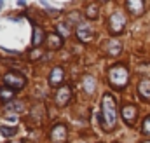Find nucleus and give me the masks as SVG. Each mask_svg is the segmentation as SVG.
Here are the masks:
<instances>
[{"instance_id":"obj_8","label":"nucleus","mask_w":150,"mask_h":143,"mask_svg":"<svg viewBox=\"0 0 150 143\" xmlns=\"http://www.w3.org/2000/svg\"><path fill=\"white\" fill-rule=\"evenodd\" d=\"M70 96H72V91L68 86H61V89L56 93V103L59 107H65L68 101H70Z\"/></svg>"},{"instance_id":"obj_3","label":"nucleus","mask_w":150,"mask_h":143,"mask_svg":"<svg viewBox=\"0 0 150 143\" xmlns=\"http://www.w3.org/2000/svg\"><path fill=\"white\" fill-rule=\"evenodd\" d=\"M4 84H5L7 87H11V89H23L25 84H26V80H25V77L19 75L18 72H7V73L4 75Z\"/></svg>"},{"instance_id":"obj_23","label":"nucleus","mask_w":150,"mask_h":143,"mask_svg":"<svg viewBox=\"0 0 150 143\" xmlns=\"http://www.w3.org/2000/svg\"><path fill=\"white\" fill-rule=\"evenodd\" d=\"M70 21H72V23H74V21H77V23L80 21V18H79V12H74V14L70 16Z\"/></svg>"},{"instance_id":"obj_14","label":"nucleus","mask_w":150,"mask_h":143,"mask_svg":"<svg viewBox=\"0 0 150 143\" xmlns=\"http://www.w3.org/2000/svg\"><path fill=\"white\" fill-rule=\"evenodd\" d=\"M82 82H84V89H86V93H87V94H93L94 89H96V87H94V77H93V75H86Z\"/></svg>"},{"instance_id":"obj_9","label":"nucleus","mask_w":150,"mask_h":143,"mask_svg":"<svg viewBox=\"0 0 150 143\" xmlns=\"http://www.w3.org/2000/svg\"><path fill=\"white\" fill-rule=\"evenodd\" d=\"M63 79H65V70L61 67H56V68H52L51 75H49V84L52 87H56V86H59L63 82Z\"/></svg>"},{"instance_id":"obj_2","label":"nucleus","mask_w":150,"mask_h":143,"mask_svg":"<svg viewBox=\"0 0 150 143\" xmlns=\"http://www.w3.org/2000/svg\"><path fill=\"white\" fill-rule=\"evenodd\" d=\"M108 80H110V84H112V87L115 89H124L126 87V84H127V80H129V72L126 67H122V65H115L110 68L108 72Z\"/></svg>"},{"instance_id":"obj_13","label":"nucleus","mask_w":150,"mask_h":143,"mask_svg":"<svg viewBox=\"0 0 150 143\" xmlns=\"http://www.w3.org/2000/svg\"><path fill=\"white\" fill-rule=\"evenodd\" d=\"M138 94L142 100H150V80H142L138 84Z\"/></svg>"},{"instance_id":"obj_12","label":"nucleus","mask_w":150,"mask_h":143,"mask_svg":"<svg viewBox=\"0 0 150 143\" xmlns=\"http://www.w3.org/2000/svg\"><path fill=\"white\" fill-rule=\"evenodd\" d=\"M120 51H122V45H120L119 40H113L112 38V40L107 42V52H108L110 56H119Z\"/></svg>"},{"instance_id":"obj_7","label":"nucleus","mask_w":150,"mask_h":143,"mask_svg":"<svg viewBox=\"0 0 150 143\" xmlns=\"http://www.w3.org/2000/svg\"><path fill=\"white\" fill-rule=\"evenodd\" d=\"M126 9H127L133 16H140V14H143V11H145V2H142V0H127V2H126Z\"/></svg>"},{"instance_id":"obj_6","label":"nucleus","mask_w":150,"mask_h":143,"mask_svg":"<svg viewBox=\"0 0 150 143\" xmlns=\"http://www.w3.org/2000/svg\"><path fill=\"white\" fill-rule=\"evenodd\" d=\"M122 119H124V122L127 124V126H133L134 122H136V117H138V110L134 105H126V107L122 108Z\"/></svg>"},{"instance_id":"obj_1","label":"nucleus","mask_w":150,"mask_h":143,"mask_svg":"<svg viewBox=\"0 0 150 143\" xmlns=\"http://www.w3.org/2000/svg\"><path fill=\"white\" fill-rule=\"evenodd\" d=\"M101 127L105 131H112L117 124V103L113 100V96L110 93H105L103 94V100H101Z\"/></svg>"},{"instance_id":"obj_25","label":"nucleus","mask_w":150,"mask_h":143,"mask_svg":"<svg viewBox=\"0 0 150 143\" xmlns=\"http://www.w3.org/2000/svg\"><path fill=\"white\" fill-rule=\"evenodd\" d=\"M14 143H19V142H14Z\"/></svg>"},{"instance_id":"obj_18","label":"nucleus","mask_w":150,"mask_h":143,"mask_svg":"<svg viewBox=\"0 0 150 143\" xmlns=\"http://www.w3.org/2000/svg\"><path fill=\"white\" fill-rule=\"evenodd\" d=\"M98 12H100V9H98V5H96V4L87 5V18L96 19V18H98Z\"/></svg>"},{"instance_id":"obj_19","label":"nucleus","mask_w":150,"mask_h":143,"mask_svg":"<svg viewBox=\"0 0 150 143\" xmlns=\"http://www.w3.org/2000/svg\"><path fill=\"white\" fill-rule=\"evenodd\" d=\"M142 133H143L145 136H149V138H150V115H149V117H145V119H143V122H142Z\"/></svg>"},{"instance_id":"obj_15","label":"nucleus","mask_w":150,"mask_h":143,"mask_svg":"<svg viewBox=\"0 0 150 143\" xmlns=\"http://www.w3.org/2000/svg\"><path fill=\"white\" fill-rule=\"evenodd\" d=\"M12 98H14V91L11 89V87H2L0 89V100L2 101H12Z\"/></svg>"},{"instance_id":"obj_4","label":"nucleus","mask_w":150,"mask_h":143,"mask_svg":"<svg viewBox=\"0 0 150 143\" xmlns=\"http://www.w3.org/2000/svg\"><path fill=\"white\" fill-rule=\"evenodd\" d=\"M124 26H126V16L122 14V12H113L112 16H110V19H108V28H110V32L115 33V35H119V33H122L124 32Z\"/></svg>"},{"instance_id":"obj_5","label":"nucleus","mask_w":150,"mask_h":143,"mask_svg":"<svg viewBox=\"0 0 150 143\" xmlns=\"http://www.w3.org/2000/svg\"><path fill=\"white\" fill-rule=\"evenodd\" d=\"M67 127L63 124H56L52 129H51V140L54 143H65L67 142Z\"/></svg>"},{"instance_id":"obj_11","label":"nucleus","mask_w":150,"mask_h":143,"mask_svg":"<svg viewBox=\"0 0 150 143\" xmlns=\"http://www.w3.org/2000/svg\"><path fill=\"white\" fill-rule=\"evenodd\" d=\"M47 45H49V49H52V51L59 49V47L63 45V37L56 35V33H49V35H47Z\"/></svg>"},{"instance_id":"obj_20","label":"nucleus","mask_w":150,"mask_h":143,"mask_svg":"<svg viewBox=\"0 0 150 143\" xmlns=\"http://www.w3.org/2000/svg\"><path fill=\"white\" fill-rule=\"evenodd\" d=\"M0 133L4 136H12L16 135V127H7V126H0Z\"/></svg>"},{"instance_id":"obj_10","label":"nucleus","mask_w":150,"mask_h":143,"mask_svg":"<svg viewBox=\"0 0 150 143\" xmlns=\"http://www.w3.org/2000/svg\"><path fill=\"white\" fill-rule=\"evenodd\" d=\"M77 37L82 40V42H89L91 38H93V28L89 26V25H79L77 26Z\"/></svg>"},{"instance_id":"obj_21","label":"nucleus","mask_w":150,"mask_h":143,"mask_svg":"<svg viewBox=\"0 0 150 143\" xmlns=\"http://www.w3.org/2000/svg\"><path fill=\"white\" fill-rule=\"evenodd\" d=\"M58 32H59V33H63V38L70 35V28H68V25H67V23H61V25H58Z\"/></svg>"},{"instance_id":"obj_17","label":"nucleus","mask_w":150,"mask_h":143,"mask_svg":"<svg viewBox=\"0 0 150 143\" xmlns=\"http://www.w3.org/2000/svg\"><path fill=\"white\" fill-rule=\"evenodd\" d=\"M23 107H25V105H23L21 101H11V103L5 105V110H7V112H14V113H19V112L23 110Z\"/></svg>"},{"instance_id":"obj_22","label":"nucleus","mask_w":150,"mask_h":143,"mask_svg":"<svg viewBox=\"0 0 150 143\" xmlns=\"http://www.w3.org/2000/svg\"><path fill=\"white\" fill-rule=\"evenodd\" d=\"M40 56H42V51H38V49H35V51L30 52V59H38Z\"/></svg>"},{"instance_id":"obj_16","label":"nucleus","mask_w":150,"mask_h":143,"mask_svg":"<svg viewBox=\"0 0 150 143\" xmlns=\"http://www.w3.org/2000/svg\"><path fill=\"white\" fill-rule=\"evenodd\" d=\"M42 40H44V30H42L40 26H35V28H33V45L38 47V45L42 44Z\"/></svg>"},{"instance_id":"obj_24","label":"nucleus","mask_w":150,"mask_h":143,"mask_svg":"<svg viewBox=\"0 0 150 143\" xmlns=\"http://www.w3.org/2000/svg\"><path fill=\"white\" fill-rule=\"evenodd\" d=\"M142 143H150V140H145V142H142Z\"/></svg>"}]
</instances>
